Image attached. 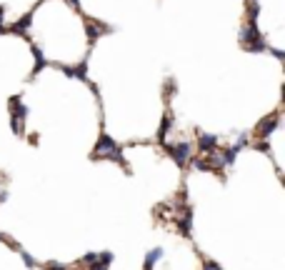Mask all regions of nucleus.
Instances as JSON below:
<instances>
[{
  "label": "nucleus",
  "instance_id": "obj_4",
  "mask_svg": "<svg viewBox=\"0 0 285 270\" xmlns=\"http://www.w3.org/2000/svg\"><path fill=\"white\" fill-rule=\"evenodd\" d=\"M203 270H223V268H220L218 263H213V260H210V263H205V268H203Z\"/></svg>",
  "mask_w": 285,
  "mask_h": 270
},
{
  "label": "nucleus",
  "instance_id": "obj_1",
  "mask_svg": "<svg viewBox=\"0 0 285 270\" xmlns=\"http://www.w3.org/2000/svg\"><path fill=\"white\" fill-rule=\"evenodd\" d=\"M168 153L175 158V163H178V165H185V163L190 160V145H178V148L168 145Z\"/></svg>",
  "mask_w": 285,
  "mask_h": 270
},
{
  "label": "nucleus",
  "instance_id": "obj_3",
  "mask_svg": "<svg viewBox=\"0 0 285 270\" xmlns=\"http://www.w3.org/2000/svg\"><path fill=\"white\" fill-rule=\"evenodd\" d=\"M163 255H165V253H163V248H155V250H150V253L145 255V270H153V263H155V260H160Z\"/></svg>",
  "mask_w": 285,
  "mask_h": 270
},
{
  "label": "nucleus",
  "instance_id": "obj_6",
  "mask_svg": "<svg viewBox=\"0 0 285 270\" xmlns=\"http://www.w3.org/2000/svg\"><path fill=\"white\" fill-rule=\"evenodd\" d=\"M45 270H68V268H63V265H58V263H50V265H45Z\"/></svg>",
  "mask_w": 285,
  "mask_h": 270
},
{
  "label": "nucleus",
  "instance_id": "obj_2",
  "mask_svg": "<svg viewBox=\"0 0 285 270\" xmlns=\"http://www.w3.org/2000/svg\"><path fill=\"white\" fill-rule=\"evenodd\" d=\"M218 148V138L215 135H200V150L203 153H213Z\"/></svg>",
  "mask_w": 285,
  "mask_h": 270
},
{
  "label": "nucleus",
  "instance_id": "obj_5",
  "mask_svg": "<svg viewBox=\"0 0 285 270\" xmlns=\"http://www.w3.org/2000/svg\"><path fill=\"white\" fill-rule=\"evenodd\" d=\"M23 260L28 263V268H35V260H33V258H30L28 253H23Z\"/></svg>",
  "mask_w": 285,
  "mask_h": 270
}]
</instances>
